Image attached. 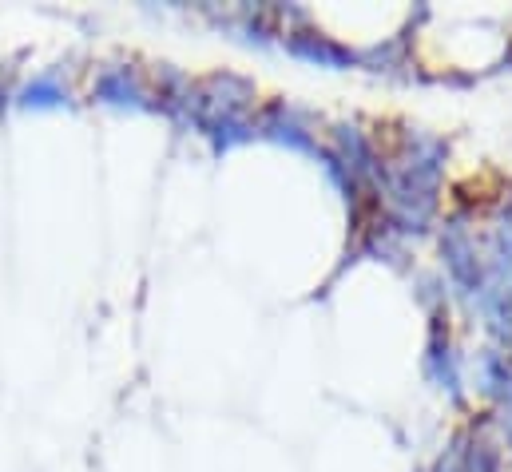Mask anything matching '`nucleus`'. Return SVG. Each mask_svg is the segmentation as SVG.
I'll return each mask as SVG.
<instances>
[{"label": "nucleus", "mask_w": 512, "mask_h": 472, "mask_svg": "<svg viewBox=\"0 0 512 472\" xmlns=\"http://www.w3.org/2000/svg\"><path fill=\"white\" fill-rule=\"evenodd\" d=\"M437 472H501V465H497L493 445H485V441H477V437H461V441H453V449L441 457Z\"/></svg>", "instance_id": "nucleus-1"}, {"label": "nucleus", "mask_w": 512, "mask_h": 472, "mask_svg": "<svg viewBox=\"0 0 512 472\" xmlns=\"http://www.w3.org/2000/svg\"><path fill=\"white\" fill-rule=\"evenodd\" d=\"M501 413H505V417H501V425H505V437H509V445H512V389L505 393V397H501Z\"/></svg>", "instance_id": "nucleus-2"}]
</instances>
